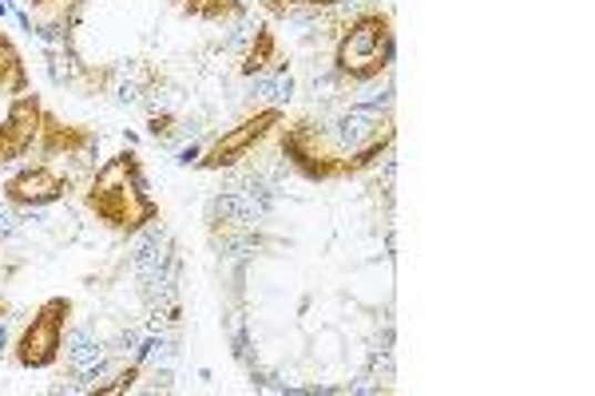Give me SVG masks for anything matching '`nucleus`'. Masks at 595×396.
<instances>
[{
	"label": "nucleus",
	"instance_id": "nucleus-11",
	"mask_svg": "<svg viewBox=\"0 0 595 396\" xmlns=\"http://www.w3.org/2000/svg\"><path fill=\"white\" fill-rule=\"evenodd\" d=\"M179 9L195 20H230L243 17V4L238 0H179Z\"/></svg>",
	"mask_w": 595,
	"mask_h": 396
},
{
	"label": "nucleus",
	"instance_id": "nucleus-17",
	"mask_svg": "<svg viewBox=\"0 0 595 396\" xmlns=\"http://www.w3.org/2000/svg\"><path fill=\"white\" fill-rule=\"evenodd\" d=\"M32 9H52V4H60V0H29Z\"/></svg>",
	"mask_w": 595,
	"mask_h": 396
},
{
	"label": "nucleus",
	"instance_id": "nucleus-9",
	"mask_svg": "<svg viewBox=\"0 0 595 396\" xmlns=\"http://www.w3.org/2000/svg\"><path fill=\"white\" fill-rule=\"evenodd\" d=\"M24 92H29V67L20 60L17 44L0 32V95H4V100H17V95H24Z\"/></svg>",
	"mask_w": 595,
	"mask_h": 396
},
{
	"label": "nucleus",
	"instance_id": "nucleus-13",
	"mask_svg": "<svg viewBox=\"0 0 595 396\" xmlns=\"http://www.w3.org/2000/svg\"><path fill=\"white\" fill-rule=\"evenodd\" d=\"M147 132H152V139L155 143H163V147H171V143L179 139V119L175 115H167V112H155L152 119H147Z\"/></svg>",
	"mask_w": 595,
	"mask_h": 396
},
{
	"label": "nucleus",
	"instance_id": "nucleus-12",
	"mask_svg": "<svg viewBox=\"0 0 595 396\" xmlns=\"http://www.w3.org/2000/svg\"><path fill=\"white\" fill-rule=\"evenodd\" d=\"M270 17H294L298 9H334L338 0H258Z\"/></svg>",
	"mask_w": 595,
	"mask_h": 396
},
{
	"label": "nucleus",
	"instance_id": "nucleus-1",
	"mask_svg": "<svg viewBox=\"0 0 595 396\" xmlns=\"http://www.w3.org/2000/svg\"><path fill=\"white\" fill-rule=\"evenodd\" d=\"M84 202L104 227L120 230V235H140V230L155 227V218H160V202L147 195L140 155L132 152L115 155L95 170Z\"/></svg>",
	"mask_w": 595,
	"mask_h": 396
},
{
	"label": "nucleus",
	"instance_id": "nucleus-15",
	"mask_svg": "<svg viewBox=\"0 0 595 396\" xmlns=\"http://www.w3.org/2000/svg\"><path fill=\"white\" fill-rule=\"evenodd\" d=\"M198 155H203L198 147H187V152H179V163L183 167H191V163H198Z\"/></svg>",
	"mask_w": 595,
	"mask_h": 396
},
{
	"label": "nucleus",
	"instance_id": "nucleus-14",
	"mask_svg": "<svg viewBox=\"0 0 595 396\" xmlns=\"http://www.w3.org/2000/svg\"><path fill=\"white\" fill-rule=\"evenodd\" d=\"M20 230H24V222H20L17 207H12L9 198H4V207H0V238H17Z\"/></svg>",
	"mask_w": 595,
	"mask_h": 396
},
{
	"label": "nucleus",
	"instance_id": "nucleus-5",
	"mask_svg": "<svg viewBox=\"0 0 595 396\" xmlns=\"http://www.w3.org/2000/svg\"><path fill=\"white\" fill-rule=\"evenodd\" d=\"M40 119H44V107H40V100L32 92L9 100V107L0 115V167L24 159L37 147Z\"/></svg>",
	"mask_w": 595,
	"mask_h": 396
},
{
	"label": "nucleus",
	"instance_id": "nucleus-7",
	"mask_svg": "<svg viewBox=\"0 0 595 396\" xmlns=\"http://www.w3.org/2000/svg\"><path fill=\"white\" fill-rule=\"evenodd\" d=\"M92 132L84 127H72V123H60L52 112H44L40 119V139H37V152L48 155V159H84L92 152Z\"/></svg>",
	"mask_w": 595,
	"mask_h": 396
},
{
	"label": "nucleus",
	"instance_id": "nucleus-16",
	"mask_svg": "<svg viewBox=\"0 0 595 396\" xmlns=\"http://www.w3.org/2000/svg\"><path fill=\"white\" fill-rule=\"evenodd\" d=\"M9 350V325H4V317H0V353Z\"/></svg>",
	"mask_w": 595,
	"mask_h": 396
},
{
	"label": "nucleus",
	"instance_id": "nucleus-3",
	"mask_svg": "<svg viewBox=\"0 0 595 396\" xmlns=\"http://www.w3.org/2000/svg\"><path fill=\"white\" fill-rule=\"evenodd\" d=\"M68 317H72V302L68 298H48L32 321L24 325V333L12 345V357H17L20 368H52L60 361V350H64V330Z\"/></svg>",
	"mask_w": 595,
	"mask_h": 396
},
{
	"label": "nucleus",
	"instance_id": "nucleus-10",
	"mask_svg": "<svg viewBox=\"0 0 595 396\" xmlns=\"http://www.w3.org/2000/svg\"><path fill=\"white\" fill-rule=\"evenodd\" d=\"M270 67H278V40L275 32L266 29H255V37H250V44H246L243 52V76H263V72H270Z\"/></svg>",
	"mask_w": 595,
	"mask_h": 396
},
{
	"label": "nucleus",
	"instance_id": "nucleus-2",
	"mask_svg": "<svg viewBox=\"0 0 595 396\" xmlns=\"http://www.w3.org/2000/svg\"><path fill=\"white\" fill-rule=\"evenodd\" d=\"M397 52L393 24L386 12L366 9L341 29L338 44H334V76H341L350 87L378 80L381 72H389Z\"/></svg>",
	"mask_w": 595,
	"mask_h": 396
},
{
	"label": "nucleus",
	"instance_id": "nucleus-18",
	"mask_svg": "<svg viewBox=\"0 0 595 396\" xmlns=\"http://www.w3.org/2000/svg\"><path fill=\"white\" fill-rule=\"evenodd\" d=\"M4 17H12V9L4 4V0H0V20H4Z\"/></svg>",
	"mask_w": 595,
	"mask_h": 396
},
{
	"label": "nucleus",
	"instance_id": "nucleus-4",
	"mask_svg": "<svg viewBox=\"0 0 595 396\" xmlns=\"http://www.w3.org/2000/svg\"><path fill=\"white\" fill-rule=\"evenodd\" d=\"M278 123H283V107H258L255 115H246L238 127H230V132H223L215 143H211L207 152L198 155L195 167L203 170H223V167H235L238 159H246V152L255 147V143H263L266 135L275 132Z\"/></svg>",
	"mask_w": 595,
	"mask_h": 396
},
{
	"label": "nucleus",
	"instance_id": "nucleus-8",
	"mask_svg": "<svg viewBox=\"0 0 595 396\" xmlns=\"http://www.w3.org/2000/svg\"><path fill=\"white\" fill-rule=\"evenodd\" d=\"M64 365L76 381H92L100 368L107 365L104 341L95 337L92 330H64Z\"/></svg>",
	"mask_w": 595,
	"mask_h": 396
},
{
	"label": "nucleus",
	"instance_id": "nucleus-6",
	"mask_svg": "<svg viewBox=\"0 0 595 396\" xmlns=\"http://www.w3.org/2000/svg\"><path fill=\"white\" fill-rule=\"evenodd\" d=\"M72 190V179L60 175L57 167H48V163H37V167H20L9 183H4V198H9L12 207H24V210H44L60 198H68Z\"/></svg>",
	"mask_w": 595,
	"mask_h": 396
}]
</instances>
